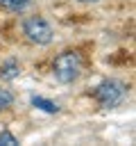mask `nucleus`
<instances>
[{
    "label": "nucleus",
    "instance_id": "1",
    "mask_svg": "<svg viewBox=\"0 0 136 146\" xmlns=\"http://www.w3.org/2000/svg\"><path fill=\"white\" fill-rule=\"evenodd\" d=\"M79 71H82V57L79 52L75 50H63L54 57V64H52V73L57 78V82L61 84H70L79 78Z\"/></svg>",
    "mask_w": 136,
    "mask_h": 146
},
{
    "label": "nucleus",
    "instance_id": "9",
    "mask_svg": "<svg viewBox=\"0 0 136 146\" xmlns=\"http://www.w3.org/2000/svg\"><path fill=\"white\" fill-rule=\"evenodd\" d=\"M79 2H100V0H79Z\"/></svg>",
    "mask_w": 136,
    "mask_h": 146
},
{
    "label": "nucleus",
    "instance_id": "8",
    "mask_svg": "<svg viewBox=\"0 0 136 146\" xmlns=\"http://www.w3.org/2000/svg\"><path fill=\"white\" fill-rule=\"evenodd\" d=\"M0 146H18V139L9 130H2L0 132Z\"/></svg>",
    "mask_w": 136,
    "mask_h": 146
},
{
    "label": "nucleus",
    "instance_id": "2",
    "mask_svg": "<svg viewBox=\"0 0 136 146\" xmlns=\"http://www.w3.org/2000/svg\"><path fill=\"white\" fill-rule=\"evenodd\" d=\"M125 94H127V89H125V84L120 80H104L93 91V96L97 98V103L102 107H107V110L109 107H118L125 100Z\"/></svg>",
    "mask_w": 136,
    "mask_h": 146
},
{
    "label": "nucleus",
    "instance_id": "6",
    "mask_svg": "<svg viewBox=\"0 0 136 146\" xmlns=\"http://www.w3.org/2000/svg\"><path fill=\"white\" fill-rule=\"evenodd\" d=\"M29 2H32V0H0V5H2L5 9H9V11H20V9H25Z\"/></svg>",
    "mask_w": 136,
    "mask_h": 146
},
{
    "label": "nucleus",
    "instance_id": "7",
    "mask_svg": "<svg viewBox=\"0 0 136 146\" xmlns=\"http://www.w3.org/2000/svg\"><path fill=\"white\" fill-rule=\"evenodd\" d=\"M11 103H14V94L9 89H0V112L11 107Z\"/></svg>",
    "mask_w": 136,
    "mask_h": 146
},
{
    "label": "nucleus",
    "instance_id": "4",
    "mask_svg": "<svg viewBox=\"0 0 136 146\" xmlns=\"http://www.w3.org/2000/svg\"><path fill=\"white\" fill-rule=\"evenodd\" d=\"M18 75H20V64H18L16 59H7V62L0 64V80L11 82V80H16Z\"/></svg>",
    "mask_w": 136,
    "mask_h": 146
},
{
    "label": "nucleus",
    "instance_id": "3",
    "mask_svg": "<svg viewBox=\"0 0 136 146\" xmlns=\"http://www.w3.org/2000/svg\"><path fill=\"white\" fill-rule=\"evenodd\" d=\"M23 34L36 43V46H48L52 41V27L43 16H29L23 21Z\"/></svg>",
    "mask_w": 136,
    "mask_h": 146
},
{
    "label": "nucleus",
    "instance_id": "5",
    "mask_svg": "<svg viewBox=\"0 0 136 146\" xmlns=\"http://www.w3.org/2000/svg\"><path fill=\"white\" fill-rule=\"evenodd\" d=\"M32 105L39 107V110H43V112H48V114H57L59 112V105L57 103H52L48 98H41V96H32Z\"/></svg>",
    "mask_w": 136,
    "mask_h": 146
}]
</instances>
